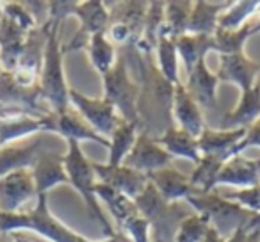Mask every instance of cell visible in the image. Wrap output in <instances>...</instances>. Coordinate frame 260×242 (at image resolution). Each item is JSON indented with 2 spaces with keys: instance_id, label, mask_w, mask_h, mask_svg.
<instances>
[{
  "instance_id": "1",
  "label": "cell",
  "mask_w": 260,
  "mask_h": 242,
  "mask_svg": "<svg viewBox=\"0 0 260 242\" xmlns=\"http://www.w3.org/2000/svg\"><path fill=\"white\" fill-rule=\"evenodd\" d=\"M48 4V16L45 20L47 25V45H45L43 66L40 73V93L43 98L48 111L61 112L70 109V86L66 82L64 66V52L59 43V34L61 27L66 18L73 16L77 2H47Z\"/></svg>"
},
{
  "instance_id": "2",
  "label": "cell",
  "mask_w": 260,
  "mask_h": 242,
  "mask_svg": "<svg viewBox=\"0 0 260 242\" xmlns=\"http://www.w3.org/2000/svg\"><path fill=\"white\" fill-rule=\"evenodd\" d=\"M15 231L36 233L38 237L50 242H130L121 231H116L112 237H107L104 240H89L82 237L50 212L48 194L38 196L36 206H32L30 210H23L20 214L0 212V235H9Z\"/></svg>"
},
{
  "instance_id": "3",
  "label": "cell",
  "mask_w": 260,
  "mask_h": 242,
  "mask_svg": "<svg viewBox=\"0 0 260 242\" xmlns=\"http://www.w3.org/2000/svg\"><path fill=\"white\" fill-rule=\"evenodd\" d=\"M62 162H64L68 184L79 192L84 205H86L87 214L100 224L105 237H112L116 233V230L105 219L100 201L96 198V192H94V185L98 182L96 173H94V162L84 155V152L80 150V145L75 141H66V153L62 155Z\"/></svg>"
},
{
  "instance_id": "4",
  "label": "cell",
  "mask_w": 260,
  "mask_h": 242,
  "mask_svg": "<svg viewBox=\"0 0 260 242\" xmlns=\"http://www.w3.org/2000/svg\"><path fill=\"white\" fill-rule=\"evenodd\" d=\"M185 203H189L194 214L205 217L209 221V226L214 228L224 240L235 230L246 226L255 216L239 206L237 203L228 201L226 198H223L221 192H216V189L210 192H196L191 198H187Z\"/></svg>"
},
{
  "instance_id": "5",
  "label": "cell",
  "mask_w": 260,
  "mask_h": 242,
  "mask_svg": "<svg viewBox=\"0 0 260 242\" xmlns=\"http://www.w3.org/2000/svg\"><path fill=\"white\" fill-rule=\"evenodd\" d=\"M104 80V98L116 109L119 118L141 127V118L138 111L139 82L132 80L128 73V61L123 54L118 55L114 66L102 77Z\"/></svg>"
},
{
  "instance_id": "6",
  "label": "cell",
  "mask_w": 260,
  "mask_h": 242,
  "mask_svg": "<svg viewBox=\"0 0 260 242\" xmlns=\"http://www.w3.org/2000/svg\"><path fill=\"white\" fill-rule=\"evenodd\" d=\"M70 107L75 109L82 119L96 132L98 135L109 139L116 127L119 125L121 118L116 112V109L105 100L104 96L100 98H91L77 91L75 87H70Z\"/></svg>"
},
{
  "instance_id": "7",
  "label": "cell",
  "mask_w": 260,
  "mask_h": 242,
  "mask_svg": "<svg viewBox=\"0 0 260 242\" xmlns=\"http://www.w3.org/2000/svg\"><path fill=\"white\" fill-rule=\"evenodd\" d=\"M73 16L79 18L80 27L73 36V40L62 47L64 55L70 52L84 50L89 43L91 36L98 32H105L109 27V8L105 2H100V0L77 2L75 9H73Z\"/></svg>"
},
{
  "instance_id": "8",
  "label": "cell",
  "mask_w": 260,
  "mask_h": 242,
  "mask_svg": "<svg viewBox=\"0 0 260 242\" xmlns=\"http://www.w3.org/2000/svg\"><path fill=\"white\" fill-rule=\"evenodd\" d=\"M43 119H45V134H57L64 141H75L79 145L84 141H91L109 150V139L98 135L84 121L82 116L75 109L70 107L61 112H52V114L45 116Z\"/></svg>"
},
{
  "instance_id": "9",
  "label": "cell",
  "mask_w": 260,
  "mask_h": 242,
  "mask_svg": "<svg viewBox=\"0 0 260 242\" xmlns=\"http://www.w3.org/2000/svg\"><path fill=\"white\" fill-rule=\"evenodd\" d=\"M38 199L32 171L18 169L0 178V212L20 214L30 199Z\"/></svg>"
},
{
  "instance_id": "10",
  "label": "cell",
  "mask_w": 260,
  "mask_h": 242,
  "mask_svg": "<svg viewBox=\"0 0 260 242\" xmlns=\"http://www.w3.org/2000/svg\"><path fill=\"white\" fill-rule=\"evenodd\" d=\"M171 162H173V157L155 141V137L146 132H139L134 148L130 150L123 164L139 173L152 175L159 169L170 167Z\"/></svg>"
},
{
  "instance_id": "11",
  "label": "cell",
  "mask_w": 260,
  "mask_h": 242,
  "mask_svg": "<svg viewBox=\"0 0 260 242\" xmlns=\"http://www.w3.org/2000/svg\"><path fill=\"white\" fill-rule=\"evenodd\" d=\"M94 173H96V180L104 185H109L114 191L121 192L123 196L130 199H136L141 196V192L150 184L148 175L139 173V171L132 169V167L119 164V166H109L105 164L94 162Z\"/></svg>"
},
{
  "instance_id": "12",
  "label": "cell",
  "mask_w": 260,
  "mask_h": 242,
  "mask_svg": "<svg viewBox=\"0 0 260 242\" xmlns=\"http://www.w3.org/2000/svg\"><path fill=\"white\" fill-rule=\"evenodd\" d=\"M30 32L32 30L0 13V68L4 73H13L16 70Z\"/></svg>"
},
{
  "instance_id": "13",
  "label": "cell",
  "mask_w": 260,
  "mask_h": 242,
  "mask_svg": "<svg viewBox=\"0 0 260 242\" xmlns=\"http://www.w3.org/2000/svg\"><path fill=\"white\" fill-rule=\"evenodd\" d=\"M260 73V64L249 59L246 52L241 54L219 55V68L216 75L221 82H230L241 89V93L249 91L256 84V77Z\"/></svg>"
},
{
  "instance_id": "14",
  "label": "cell",
  "mask_w": 260,
  "mask_h": 242,
  "mask_svg": "<svg viewBox=\"0 0 260 242\" xmlns=\"http://www.w3.org/2000/svg\"><path fill=\"white\" fill-rule=\"evenodd\" d=\"M171 114H173L175 127L187 132V134H191L192 137H196V139H198L200 135L203 134V130L207 128L202 107H200L194 98L189 94L184 82L177 84L173 89V107H171Z\"/></svg>"
},
{
  "instance_id": "15",
  "label": "cell",
  "mask_w": 260,
  "mask_h": 242,
  "mask_svg": "<svg viewBox=\"0 0 260 242\" xmlns=\"http://www.w3.org/2000/svg\"><path fill=\"white\" fill-rule=\"evenodd\" d=\"M34 178V185H36V192L40 194H48L52 189L57 185L68 184V177H66L64 162H62V155L50 150H43L38 155L34 166L30 167Z\"/></svg>"
},
{
  "instance_id": "16",
  "label": "cell",
  "mask_w": 260,
  "mask_h": 242,
  "mask_svg": "<svg viewBox=\"0 0 260 242\" xmlns=\"http://www.w3.org/2000/svg\"><path fill=\"white\" fill-rule=\"evenodd\" d=\"M217 185H234L239 189L260 185V159H246L244 155H234L223 164L216 177Z\"/></svg>"
},
{
  "instance_id": "17",
  "label": "cell",
  "mask_w": 260,
  "mask_h": 242,
  "mask_svg": "<svg viewBox=\"0 0 260 242\" xmlns=\"http://www.w3.org/2000/svg\"><path fill=\"white\" fill-rule=\"evenodd\" d=\"M148 178H150V184L157 189V192L162 196V199L166 203L187 201V198H191L192 194L198 192L191 185L187 175L180 173L173 166L155 171V173L148 175Z\"/></svg>"
},
{
  "instance_id": "18",
  "label": "cell",
  "mask_w": 260,
  "mask_h": 242,
  "mask_svg": "<svg viewBox=\"0 0 260 242\" xmlns=\"http://www.w3.org/2000/svg\"><path fill=\"white\" fill-rule=\"evenodd\" d=\"M258 118H260V80L249 91L241 93V98H239L235 109L226 112L219 119L217 128H221V130H237V128L248 130Z\"/></svg>"
},
{
  "instance_id": "19",
  "label": "cell",
  "mask_w": 260,
  "mask_h": 242,
  "mask_svg": "<svg viewBox=\"0 0 260 242\" xmlns=\"http://www.w3.org/2000/svg\"><path fill=\"white\" fill-rule=\"evenodd\" d=\"M196 103L203 109L217 107V87L219 79L214 72H210L207 66V59L200 61L191 73L187 75V82L184 84Z\"/></svg>"
},
{
  "instance_id": "20",
  "label": "cell",
  "mask_w": 260,
  "mask_h": 242,
  "mask_svg": "<svg viewBox=\"0 0 260 242\" xmlns=\"http://www.w3.org/2000/svg\"><path fill=\"white\" fill-rule=\"evenodd\" d=\"M246 130L244 128H237V130H221V128H210L207 127L203 134L198 137L200 146V155H212L219 157L226 162L232 155L234 150L237 148L239 143L244 139Z\"/></svg>"
},
{
  "instance_id": "21",
  "label": "cell",
  "mask_w": 260,
  "mask_h": 242,
  "mask_svg": "<svg viewBox=\"0 0 260 242\" xmlns=\"http://www.w3.org/2000/svg\"><path fill=\"white\" fill-rule=\"evenodd\" d=\"M228 4L230 2H207V0H196V2H192L187 34L212 38L217 30V18L228 8Z\"/></svg>"
},
{
  "instance_id": "22",
  "label": "cell",
  "mask_w": 260,
  "mask_h": 242,
  "mask_svg": "<svg viewBox=\"0 0 260 242\" xmlns=\"http://www.w3.org/2000/svg\"><path fill=\"white\" fill-rule=\"evenodd\" d=\"M45 150L43 141L36 139L29 146L8 145L0 148V178L18 169H30L38 155Z\"/></svg>"
},
{
  "instance_id": "23",
  "label": "cell",
  "mask_w": 260,
  "mask_h": 242,
  "mask_svg": "<svg viewBox=\"0 0 260 242\" xmlns=\"http://www.w3.org/2000/svg\"><path fill=\"white\" fill-rule=\"evenodd\" d=\"M155 141L159 143L173 159L175 157H178V159H187L194 164H198L200 159H202L198 139L192 137L187 132L180 130V128L175 127V125L166 128L159 137H155Z\"/></svg>"
},
{
  "instance_id": "24",
  "label": "cell",
  "mask_w": 260,
  "mask_h": 242,
  "mask_svg": "<svg viewBox=\"0 0 260 242\" xmlns=\"http://www.w3.org/2000/svg\"><path fill=\"white\" fill-rule=\"evenodd\" d=\"M45 118V116H43ZM38 116L20 114L15 118L0 119V148L13 145L27 135L45 134V119Z\"/></svg>"
},
{
  "instance_id": "25",
  "label": "cell",
  "mask_w": 260,
  "mask_h": 242,
  "mask_svg": "<svg viewBox=\"0 0 260 242\" xmlns=\"http://www.w3.org/2000/svg\"><path fill=\"white\" fill-rule=\"evenodd\" d=\"M94 192H96L98 201L102 199V201L105 203V206L109 209V212L112 214L118 230L123 226L125 221H128L132 216L139 214L134 199L126 198V196H123L121 192L111 189L109 185H104V184H100V182H96V185H94Z\"/></svg>"
},
{
  "instance_id": "26",
  "label": "cell",
  "mask_w": 260,
  "mask_h": 242,
  "mask_svg": "<svg viewBox=\"0 0 260 242\" xmlns=\"http://www.w3.org/2000/svg\"><path fill=\"white\" fill-rule=\"evenodd\" d=\"M139 125L128 123L125 119L119 121V125L116 127V130L112 132V135L109 137V166H119L125 162L126 155L130 153V150L134 148L136 139L139 134Z\"/></svg>"
},
{
  "instance_id": "27",
  "label": "cell",
  "mask_w": 260,
  "mask_h": 242,
  "mask_svg": "<svg viewBox=\"0 0 260 242\" xmlns=\"http://www.w3.org/2000/svg\"><path fill=\"white\" fill-rule=\"evenodd\" d=\"M178 50V57L185 66V75L194 70L200 61L207 59V54L212 52V38L210 36H196V34H185V36L175 40Z\"/></svg>"
},
{
  "instance_id": "28",
  "label": "cell",
  "mask_w": 260,
  "mask_h": 242,
  "mask_svg": "<svg viewBox=\"0 0 260 242\" xmlns=\"http://www.w3.org/2000/svg\"><path fill=\"white\" fill-rule=\"evenodd\" d=\"M191 11L192 2H187V0L166 2V6H164V27L160 36H168L171 40H178V38L185 36Z\"/></svg>"
},
{
  "instance_id": "29",
  "label": "cell",
  "mask_w": 260,
  "mask_h": 242,
  "mask_svg": "<svg viewBox=\"0 0 260 242\" xmlns=\"http://www.w3.org/2000/svg\"><path fill=\"white\" fill-rule=\"evenodd\" d=\"M260 9L258 0H239L230 2L228 8L217 18V30H239L251 18H255Z\"/></svg>"
},
{
  "instance_id": "30",
  "label": "cell",
  "mask_w": 260,
  "mask_h": 242,
  "mask_svg": "<svg viewBox=\"0 0 260 242\" xmlns=\"http://www.w3.org/2000/svg\"><path fill=\"white\" fill-rule=\"evenodd\" d=\"M86 50H87V54H89V61H91V64H93V68L96 70L102 77L114 66L116 59H118L116 47L109 41L105 32H98V34H94V36H91Z\"/></svg>"
},
{
  "instance_id": "31",
  "label": "cell",
  "mask_w": 260,
  "mask_h": 242,
  "mask_svg": "<svg viewBox=\"0 0 260 242\" xmlns=\"http://www.w3.org/2000/svg\"><path fill=\"white\" fill-rule=\"evenodd\" d=\"M224 160L219 157L202 155L198 164H194V169L189 175V182L198 192H210L216 189V177L223 167Z\"/></svg>"
},
{
  "instance_id": "32",
  "label": "cell",
  "mask_w": 260,
  "mask_h": 242,
  "mask_svg": "<svg viewBox=\"0 0 260 242\" xmlns=\"http://www.w3.org/2000/svg\"><path fill=\"white\" fill-rule=\"evenodd\" d=\"M157 54V62H159V72L164 79L170 84L177 86L180 84V75H178V50H177V43L175 40L168 36H160L159 43L155 48Z\"/></svg>"
},
{
  "instance_id": "33",
  "label": "cell",
  "mask_w": 260,
  "mask_h": 242,
  "mask_svg": "<svg viewBox=\"0 0 260 242\" xmlns=\"http://www.w3.org/2000/svg\"><path fill=\"white\" fill-rule=\"evenodd\" d=\"M249 38V22L239 30H216L212 36V52H216L217 55L241 54L244 52V45Z\"/></svg>"
},
{
  "instance_id": "34",
  "label": "cell",
  "mask_w": 260,
  "mask_h": 242,
  "mask_svg": "<svg viewBox=\"0 0 260 242\" xmlns=\"http://www.w3.org/2000/svg\"><path fill=\"white\" fill-rule=\"evenodd\" d=\"M209 230V221L198 214H189L180 223L173 242H202Z\"/></svg>"
},
{
  "instance_id": "35",
  "label": "cell",
  "mask_w": 260,
  "mask_h": 242,
  "mask_svg": "<svg viewBox=\"0 0 260 242\" xmlns=\"http://www.w3.org/2000/svg\"><path fill=\"white\" fill-rule=\"evenodd\" d=\"M223 198H226L228 201L237 203L239 206H242L244 210L251 214H260V185H253V187L246 189H237L235 192H221Z\"/></svg>"
},
{
  "instance_id": "36",
  "label": "cell",
  "mask_w": 260,
  "mask_h": 242,
  "mask_svg": "<svg viewBox=\"0 0 260 242\" xmlns=\"http://www.w3.org/2000/svg\"><path fill=\"white\" fill-rule=\"evenodd\" d=\"M118 231L125 233L130 242H150L152 226H150L146 217H143L141 214H136L128 221H125Z\"/></svg>"
},
{
  "instance_id": "37",
  "label": "cell",
  "mask_w": 260,
  "mask_h": 242,
  "mask_svg": "<svg viewBox=\"0 0 260 242\" xmlns=\"http://www.w3.org/2000/svg\"><path fill=\"white\" fill-rule=\"evenodd\" d=\"M248 148H260V118L246 130L244 139H242L237 145V148L234 150V155H242L244 150H248Z\"/></svg>"
},
{
  "instance_id": "38",
  "label": "cell",
  "mask_w": 260,
  "mask_h": 242,
  "mask_svg": "<svg viewBox=\"0 0 260 242\" xmlns=\"http://www.w3.org/2000/svg\"><path fill=\"white\" fill-rule=\"evenodd\" d=\"M224 242H260V230H248L246 226H241Z\"/></svg>"
},
{
  "instance_id": "39",
  "label": "cell",
  "mask_w": 260,
  "mask_h": 242,
  "mask_svg": "<svg viewBox=\"0 0 260 242\" xmlns=\"http://www.w3.org/2000/svg\"><path fill=\"white\" fill-rule=\"evenodd\" d=\"M0 242H41V238L30 235L29 231H15L9 235H0Z\"/></svg>"
},
{
  "instance_id": "40",
  "label": "cell",
  "mask_w": 260,
  "mask_h": 242,
  "mask_svg": "<svg viewBox=\"0 0 260 242\" xmlns=\"http://www.w3.org/2000/svg\"><path fill=\"white\" fill-rule=\"evenodd\" d=\"M202 242H224V238L221 237V235L217 233L214 228L209 226V230H207V233H205V237H203Z\"/></svg>"
},
{
  "instance_id": "41",
  "label": "cell",
  "mask_w": 260,
  "mask_h": 242,
  "mask_svg": "<svg viewBox=\"0 0 260 242\" xmlns=\"http://www.w3.org/2000/svg\"><path fill=\"white\" fill-rule=\"evenodd\" d=\"M249 32H251V36L260 34V9H258V13H256L255 18L249 20Z\"/></svg>"
},
{
  "instance_id": "42",
  "label": "cell",
  "mask_w": 260,
  "mask_h": 242,
  "mask_svg": "<svg viewBox=\"0 0 260 242\" xmlns=\"http://www.w3.org/2000/svg\"><path fill=\"white\" fill-rule=\"evenodd\" d=\"M246 228H248V230H260V214L253 216L251 221H249V223L246 224Z\"/></svg>"
},
{
  "instance_id": "43",
  "label": "cell",
  "mask_w": 260,
  "mask_h": 242,
  "mask_svg": "<svg viewBox=\"0 0 260 242\" xmlns=\"http://www.w3.org/2000/svg\"><path fill=\"white\" fill-rule=\"evenodd\" d=\"M0 75H2V68H0Z\"/></svg>"
}]
</instances>
